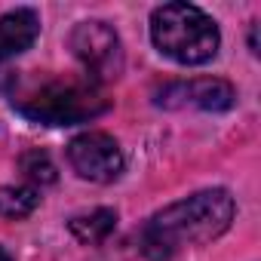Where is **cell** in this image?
<instances>
[{
  "mask_svg": "<svg viewBox=\"0 0 261 261\" xmlns=\"http://www.w3.org/2000/svg\"><path fill=\"white\" fill-rule=\"evenodd\" d=\"M0 261H13V258H10V252H7L4 246H0Z\"/></svg>",
  "mask_w": 261,
  "mask_h": 261,
  "instance_id": "8fae6325",
  "label": "cell"
},
{
  "mask_svg": "<svg viewBox=\"0 0 261 261\" xmlns=\"http://www.w3.org/2000/svg\"><path fill=\"white\" fill-rule=\"evenodd\" d=\"M19 169L31 185H53L56 181V166H53L46 151H25L19 160Z\"/></svg>",
  "mask_w": 261,
  "mask_h": 261,
  "instance_id": "30bf717a",
  "label": "cell"
},
{
  "mask_svg": "<svg viewBox=\"0 0 261 261\" xmlns=\"http://www.w3.org/2000/svg\"><path fill=\"white\" fill-rule=\"evenodd\" d=\"M233 221V197L221 188L191 194L163 212H157L142 230V252L154 261H166L175 249L191 243H209L221 237Z\"/></svg>",
  "mask_w": 261,
  "mask_h": 261,
  "instance_id": "6da1fadb",
  "label": "cell"
},
{
  "mask_svg": "<svg viewBox=\"0 0 261 261\" xmlns=\"http://www.w3.org/2000/svg\"><path fill=\"white\" fill-rule=\"evenodd\" d=\"M40 197L34 188H0V218H25L37 209Z\"/></svg>",
  "mask_w": 261,
  "mask_h": 261,
  "instance_id": "9c48e42d",
  "label": "cell"
},
{
  "mask_svg": "<svg viewBox=\"0 0 261 261\" xmlns=\"http://www.w3.org/2000/svg\"><path fill=\"white\" fill-rule=\"evenodd\" d=\"M40 34V19L34 10H16L0 19V62L25 53Z\"/></svg>",
  "mask_w": 261,
  "mask_h": 261,
  "instance_id": "52a82bcc",
  "label": "cell"
},
{
  "mask_svg": "<svg viewBox=\"0 0 261 261\" xmlns=\"http://www.w3.org/2000/svg\"><path fill=\"white\" fill-rule=\"evenodd\" d=\"M13 108L22 117L43 126H74L105 114L111 101L92 80L43 77V80H22V83L16 80Z\"/></svg>",
  "mask_w": 261,
  "mask_h": 261,
  "instance_id": "7a4b0ae2",
  "label": "cell"
},
{
  "mask_svg": "<svg viewBox=\"0 0 261 261\" xmlns=\"http://www.w3.org/2000/svg\"><path fill=\"white\" fill-rule=\"evenodd\" d=\"M160 108H203V111H227L233 105V86L218 77H197V80H178L157 89L154 98Z\"/></svg>",
  "mask_w": 261,
  "mask_h": 261,
  "instance_id": "8992f818",
  "label": "cell"
},
{
  "mask_svg": "<svg viewBox=\"0 0 261 261\" xmlns=\"http://www.w3.org/2000/svg\"><path fill=\"white\" fill-rule=\"evenodd\" d=\"M71 53L83 65L86 80H92L95 86L108 83V80H117L120 71H123L120 37L105 22H80L71 31Z\"/></svg>",
  "mask_w": 261,
  "mask_h": 261,
  "instance_id": "277c9868",
  "label": "cell"
},
{
  "mask_svg": "<svg viewBox=\"0 0 261 261\" xmlns=\"http://www.w3.org/2000/svg\"><path fill=\"white\" fill-rule=\"evenodd\" d=\"M154 46L178 65H203L218 53V25L191 4H163L151 16Z\"/></svg>",
  "mask_w": 261,
  "mask_h": 261,
  "instance_id": "3957f363",
  "label": "cell"
},
{
  "mask_svg": "<svg viewBox=\"0 0 261 261\" xmlns=\"http://www.w3.org/2000/svg\"><path fill=\"white\" fill-rule=\"evenodd\" d=\"M68 160L80 178L89 181H114L123 172L120 145L105 133H83L68 145Z\"/></svg>",
  "mask_w": 261,
  "mask_h": 261,
  "instance_id": "5b68a950",
  "label": "cell"
},
{
  "mask_svg": "<svg viewBox=\"0 0 261 261\" xmlns=\"http://www.w3.org/2000/svg\"><path fill=\"white\" fill-rule=\"evenodd\" d=\"M114 227H117V212H114V209H95V212H89V215L71 218V233H74L80 243H89V246L108 240Z\"/></svg>",
  "mask_w": 261,
  "mask_h": 261,
  "instance_id": "ba28073f",
  "label": "cell"
}]
</instances>
